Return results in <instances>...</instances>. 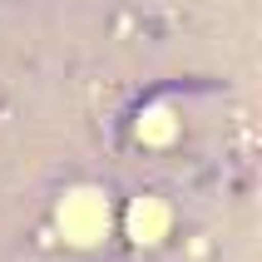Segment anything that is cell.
I'll use <instances>...</instances> for the list:
<instances>
[{
    "label": "cell",
    "mask_w": 262,
    "mask_h": 262,
    "mask_svg": "<svg viewBox=\"0 0 262 262\" xmlns=\"http://www.w3.org/2000/svg\"><path fill=\"white\" fill-rule=\"evenodd\" d=\"M59 223L70 228L74 243H94V237L104 233V223H109V213H104V203H64V213H59Z\"/></svg>",
    "instance_id": "6da1fadb"
}]
</instances>
